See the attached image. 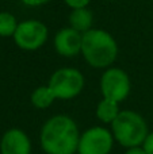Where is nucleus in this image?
Segmentation results:
<instances>
[{
  "label": "nucleus",
  "mask_w": 153,
  "mask_h": 154,
  "mask_svg": "<svg viewBox=\"0 0 153 154\" xmlns=\"http://www.w3.org/2000/svg\"><path fill=\"white\" fill-rule=\"evenodd\" d=\"M65 4L70 8V10H76V8H86L88 7L91 0H64Z\"/></svg>",
  "instance_id": "obj_14"
},
{
  "label": "nucleus",
  "mask_w": 153,
  "mask_h": 154,
  "mask_svg": "<svg viewBox=\"0 0 153 154\" xmlns=\"http://www.w3.org/2000/svg\"><path fill=\"white\" fill-rule=\"evenodd\" d=\"M114 135L108 128L94 126L80 134L77 153L79 154H110L114 146Z\"/></svg>",
  "instance_id": "obj_7"
},
{
  "label": "nucleus",
  "mask_w": 153,
  "mask_h": 154,
  "mask_svg": "<svg viewBox=\"0 0 153 154\" xmlns=\"http://www.w3.org/2000/svg\"><path fill=\"white\" fill-rule=\"evenodd\" d=\"M142 149L146 152V154H153V131L146 135L145 141L142 143Z\"/></svg>",
  "instance_id": "obj_15"
},
{
  "label": "nucleus",
  "mask_w": 153,
  "mask_h": 154,
  "mask_svg": "<svg viewBox=\"0 0 153 154\" xmlns=\"http://www.w3.org/2000/svg\"><path fill=\"white\" fill-rule=\"evenodd\" d=\"M19 22L16 18L10 12H0V37L3 38H10L14 37L16 29H18Z\"/></svg>",
  "instance_id": "obj_13"
},
{
  "label": "nucleus",
  "mask_w": 153,
  "mask_h": 154,
  "mask_svg": "<svg viewBox=\"0 0 153 154\" xmlns=\"http://www.w3.org/2000/svg\"><path fill=\"white\" fill-rule=\"evenodd\" d=\"M54 100H57V99L49 85H39V87H37L33 91L31 96H30L31 104L38 109H45L48 107H50L54 103Z\"/></svg>",
  "instance_id": "obj_12"
},
{
  "label": "nucleus",
  "mask_w": 153,
  "mask_h": 154,
  "mask_svg": "<svg viewBox=\"0 0 153 154\" xmlns=\"http://www.w3.org/2000/svg\"><path fill=\"white\" fill-rule=\"evenodd\" d=\"M115 38L103 29H91L83 34L81 56L87 64L96 69H107L118 57Z\"/></svg>",
  "instance_id": "obj_2"
},
{
  "label": "nucleus",
  "mask_w": 153,
  "mask_h": 154,
  "mask_svg": "<svg viewBox=\"0 0 153 154\" xmlns=\"http://www.w3.org/2000/svg\"><path fill=\"white\" fill-rule=\"evenodd\" d=\"M80 133L76 122L68 115H54L43 123L39 134L41 147L46 154L77 153Z\"/></svg>",
  "instance_id": "obj_1"
},
{
  "label": "nucleus",
  "mask_w": 153,
  "mask_h": 154,
  "mask_svg": "<svg viewBox=\"0 0 153 154\" xmlns=\"http://www.w3.org/2000/svg\"><path fill=\"white\" fill-rule=\"evenodd\" d=\"M49 2H52V0H22V3L29 5V7H41V5L48 4Z\"/></svg>",
  "instance_id": "obj_16"
},
{
  "label": "nucleus",
  "mask_w": 153,
  "mask_h": 154,
  "mask_svg": "<svg viewBox=\"0 0 153 154\" xmlns=\"http://www.w3.org/2000/svg\"><path fill=\"white\" fill-rule=\"evenodd\" d=\"M132 91L130 77L121 68H107L100 77V92L103 97L122 103Z\"/></svg>",
  "instance_id": "obj_6"
},
{
  "label": "nucleus",
  "mask_w": 153,
  "mask_h": 154,
  "mask_svg": "<svg viewBox=\"0 0 153 154\" xmlns=\"http://www.w3.org/2000/svg\"><path fill=\"white\" fill-rule=\"evenodd\" d=\"M121 109H119V103L110 99H105L98 103L96 106V116L105 125H111L114 120L117 119V116L119 115Z\"/></svg>",
  "instance_id": "obj_11"
},
{
  "label": "nucleus",
  "mask_w": 153,
  "mask_h": 154,
  "mask_svg": "<svg viewBox=\"0 0 153 154\" xmlns=\"http://www.w3.org/2000/svg\"><path fill=\"white\" fill-rule=\"evenodd\" d=\"M92 23H94V14L88 7L72 10L69 15V26L76 31L84 34L92 29Z\"/></svg>",
  "instance_id": "obj_10"
},
{
  "label": "nucleus",
  "mask_w": 153,
  "mask_h": 154,
  "mask_svg": "<svg viewBox=\"0 0 153 154\" xmlns=\"http://www.w3.org/2000/svg\"><path fill=\"white\" fill-rule=\"evenodd\" d=\"M125 154H146V152L142 149V146H137V147H130V149H127Z\"/></svg>",
  "instance_id": "obj_17"
},
{
  "label": "nucleus",
  "mask_w": 153,
  "mask_h": 154,
  "mask_svg": "<svg viewBox=\"0 0 153 154\" xmlns=\"http://www.w3.org/2000/svg\"><path fill=\"white\" fill-rule=\"evenodd\" d=\"M0 154H31V141L22 128H10L2 137Z\"/></svg>",
  "instance_id": "obj_9"
},
{
  "label": "nucleus",
  "mask_w": 153,
  "mask_h": 154,
  "mask_svg": "<svg viewBox=\"0 0 153 154\" xmlns=\"http://www.w3.org/2000/svg\"><path fill=\"white\" fill-rule=\"evenodd\" d=\"M81 43H83V34L76 31L72 27L60 29L54 35V49L62 57H75L81 54Z\"/></svg>",
  "instance_id": "obj_8"
},
{
  "label": "nucleus",
  "mask_w": 153,
  "mask_h": 154,
  "mask_svg": "<svg viewBox=\"0 0 153 154\" xmlns=\"http://www.w3.org/2000/svg\"><path fill=\"white\" fill-rule=\"evenodd\" d=\"M48 37L49 30L43 22L37 19H27L18 24V29L12 38L19 49L34 51L45 45Z\"/></svg>",
  "instance_id": "obj_5"
},
{
  "label": "nucleus",
  "mask_w": 153,
  "mask_h": 154,
  "mask_svg": "<svg viewBox=\"0 0 153 154\" xmlns=\"http://www.w3.org/2000/svg\"><path fill=\"white\" fill-rule=\"evenodd\" d=\"M111 133L114 135V139L121 146L130 149V147L142 146L149 131L145 119L138 112L132 109H123L111 123Z\"/></svg>",
  "instance_id": "obj_3"
},
{
  "label": "nucleus",
  "mask_w": 153,
  "mask_h": 154,
  "mask_svg": "<svg viewBox=\"0 0 153 154\" xmlns=\"http://www.w3.org/2000/svg\"><path fill=\"white\" fill-rule=\"evenodd\" d=\"M86 84L84 76L75 68H60L49 79L48 85L53 91L56 99L70 100L81 93Z\"/></svg>",
  "instance_id": "obj_4"
}]
</instances>
